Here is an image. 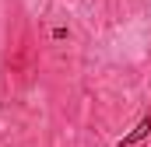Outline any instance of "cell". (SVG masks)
<instances>
[{"mask_svg": "<svg viewBox=\"0 0 151 147\" xmlns=\"http://www.w3.org/2000/svg\"><path fill=\"white\" fill-rule=\"evenodd\" d=\"M148 133H151V116H144V119L137 123V130H134V133H127V137L119 140V147H134V144H141Z\"/></svg>", "mask_w": 151, "mask_h": 147, "instance_id": "6da1fadb", "label": "cell"}]
</instances>
